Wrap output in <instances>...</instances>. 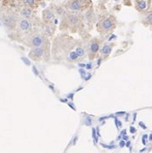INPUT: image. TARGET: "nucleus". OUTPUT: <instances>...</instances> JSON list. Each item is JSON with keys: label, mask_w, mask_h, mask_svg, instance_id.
Returning a JSON list of instances; mask_svg holds the SVG:
<instances>
[{"label": "nucleus", "mask_w": 152, "mask_h": 153, "mask_svg": "<svg viewBox=\"0 0 152 153\" xmlns=\"http://www.w3.org/2000/svg\"><path fill=\"white\" fill-rule=\"evenodd\" d=\"M85 124L88 126L91 125V120L90 118H87L86 119V121H85Z\"/></svg>", "instance_id": "obj_16"}, {"label": "nucleus", "mask_w": 152, "mask_h": 153, "mask_svg": "<svg viewBox=\"0 0 152 153\" xmlns=\"http://www.w3.org/2000/svg\"><path fill=\"white\" fill-rule=\"evenodd\" d=\"M18 28L22 33H28L31 29V22L28 21V19L22 18L19 21L18 23Z\"/></svg>", "instance_id": "obj_9"}, {"label": "nucleus", "mask_w": 152, "mask_h": 153, "mask_svg": "<svg viewBox=\"0 0 152 153\" xmlns=\"http://www.w3.org/2000/svg\"><path fill=\"white\" fill-rule=\"evenodd\" d=\"M144 23H145V25H152V12L145 16V20H144Z\"/></svg>", "instance_id": "obj_13"}, {"label": "nucleus", "mask_w": 152, "mask_h": 153, "mask_svg": "<svg viewBox=\"0 0 152 153\" xmlns=\"http://www.w3.org/2000/svg\"><path fill=\"white\" fill-rule=\"evenodd\" d=\"M139 126H140L143 129H146V128H147V127H146V126H145L143 122H139Z\"/></svg>", "instance_id": "obj_19"}, {"label": "nucleus", "mask_w": 152, "mask_h": 153, "mask_svg": "<svg viewBox=\"0 0 152 153\" xmlns=\"http://www.w3.org/2000/svg\"><path fill=\"white\" fill-rule=\"evenodd\" d=\"M130 145H131V142H130V141H128V142H126V143H125V146H126V147H129Z\"/></svg>", "instance_id": "obj_20"}, {"label": "nucleus", "mask_w": 152, "mask_h": 153, "mask_svg": "<svg viewBox=\"0 0 152 153\" xmlns=\"http://www.w3.org/2000/svg\"><path fill=\"white\" fill-rule=\"evenodd\" d=\"M123 139H124L125 141H126V140H127V139H128V137H127V136H125V135L124 137H123Z\"/></svg>", "instance_id": "obj_21"}, {"label": "nucleus", "mask_w": 152, "mask_h": 153, "mask_svg": "<svg viewBox=\"0 0 152 153\" xmlns=\"http://www.w3.org/2000/svg\"><path fill=\"white\" fill-rule=\"evenodd\" d=\"M145 150H146V148H144V149H142V150L140 151V152H144V151H145Z\"/></svg>", "instance_id": "obj_25"}, {"label": "nucleus", "mask_w": 152, "mask_h": 153, "mask_svg": "<svg viewBox=\"0 0 152 153\" xmlns=\"http://www.w3.org/2000/svg\"><path fill=\"white\" fill-rule=\"evenodd\" d=\"M63 24L70 29L72 32L76 31V29L78 28L80 24V17L79 15L76 14L75 12H68L65 15L63 18Z\"/></svg>", "instance_id": "obj_4"}, {"label": "nucleus", "mask_w": 152, "mask_h": 153, "mask_svg": "<svg viewBox=\"0 0 152 153\" xmlns=\"http://www.w3.org/2000/svg\"><path fill=\"white\" fill-rule=\"evenodd\" d=\"M149 140H150V141H152V133L150 135V137H149Z\"/></svg>", "instance_id": "obj_24"}, {"label": "nucleus", "mask_w": 152, "mask_h": 153, "mask_svg": "<svg viewBox=\"0 0 152 153\" xmlns=\"http://www.w3.org/2000/svg\"><path fill=\"white\" fill-rule=\"evenodd\" d=\"M42 17H43V20L46 23H52L53 21L55 20V14L52 10L47 9V10H43Z\"/></svg>", "instance_id": "obj_8"}, {"label": "nucleus", "mask_w": 152, "mask_h": 153, "mask_svg": "<svg viewBox=\"0 0 152 153\" xmlns=\"http://www.w3.org/2000/svg\"><path fill=\"white\" fill-rule=\"evenodd\" d=\"M101 146L104 147V148H107V149H109V150H113V149H115L116 146L115 145H112V146H108V145H105V144H101Z\"/></svg>", "instance_id": "obj_14"}, {"label": "nucleus", "mask_w": 152, "mask_h": 153, "mask_svg": "<svg viewBox=\"0 0 152 153\" xmlns=\"http://www.w3.org/2000/svg\"><path fill=\"white\" fill-rule=\"evenodd\" d=\"M121 134H122V135H125V134H126V130H123V132H122Z\"/></svg>", "instance_id": "obj_23"}, {"label": "nucleus", "mask_w": 152, "mask_h": 153, "mask_svg": "<svg viewBox=\"0 0 152 153\" xmlns=\"http://www.w3.org/2000/svg\"><path fill=\"white\" fill-rule=\"evenodd\" d=\"M86 48L80 41L66 35L57 37L53 45V56L59 61L77 62L86 55Z\"/></svg>", "instance_id": "obj_1"}, {"label": "nucleus", "mask_w": 152, "mask_h": 153, "mask_svg": "<svg viewBox=\"0 0 152 153\" xmlns=\"http://www.w3.org/2000/svg\"><path fill=\"white\" fill-rule=\"evenodd\" d=\"M136 131H137V130H136L135 127H133V126H131V127H130V132H131V133H135Z\"/></svg>", "instance_id": "obj_18"}, {"label": "nucleus", "mask_w": 152, "mask_h": 153, "mask_svg": "<svg viewBox=\"0 0 152 153\" xmlns=\"http://www.w3.org/2000/svg\"><path fill=\"white\" fill-rule=\"evenodd\" d=\"M147 7V4H146V1L145 0H137L136 1V8L137 10L141 11V10H144Z\"/></svg>", "instance_id": "obj_12"}, {"label": "nucleus", "mask_w": 152, "mask_h": 153, "mask_svg": "<svg viewBox=\"0 0 152 153\" xmlns=\"http://www.w3.org/2000/svg\"><path fill=\"white\" fill-rule=\"evenodd\" d=\"M24 44L28 47H30L31 48H42L44 47L46 44V38L41 34H33L28 35L24 41Z\"/></svg>", "instance_id": "obj_5"}, {"label": "nucleus", "mask_w": 152, "mask_h": 153, "mask_svg": "<svg viewBox=\"0 0 152 153\" xmlns=\"http://www.w3.org/2000/svg\"><path fill=\"white\" fill-rule=\"evenodd\" d=\"M116 26V19L112 15L102 17L97 23V30L101 35H106L110 34Z\"/></svg>", "instance_id": "obj_2"}, {"label": "nucleus", "mask_w": 152, "mask_h": 153, "mask_svg": "<svg viewBox=\"0 0 152 153\" xmlns=\"http://www.w3.org/2000/svg\"><path fill=\"white\" fill-rule=\"evenodd\" d=\"M91 6L90 0H69L65 4V7L71 12L83 11Z\"/></svg>", "instance_id": "obj_3"}, {"label": "nucleus", "mask_w": 152, "mask_h": 153, "mask_svg": "<svg viewBox=\"0 0 152 153\" xmlns=\"http://www.w3.org/2000/svg\"><path fill=\"white\" fill-rule=\"evenodd\" d=\"M42 0H23L24 4L30 9H36Z\"/></svg>", "instance_id": "obj_11"}, {"label": "nucleus", "mask_w": 152, "mask_h": 153, "mask_svg": "<svg viewBox=\"0 0 152 153\" xmlns=\"http://www.w3.org/2000/svg\"><path fill=\"white\" fill-rule=\"evenodd\" d=\"M142 143L144 144V145H146V142H145V139H142Z\"/></svg>", "instance_id": "obj_22"}, {"label": "nucleus", "mask_w": 152, "mask_h": 153, "mask_svg": "<svg viewBox=\"0 0 152 153\" xmlns=\"http://www.w3.org/2000/svg\"><path fill=\"white\" fill-rule=\"evenodd\" d=\"M96 130L95 129V128H92V137H93V139H96V141L97 142V138H96Z\"/></svg>", "instance_id": "obj_15"}, {"label": "nucleus", "mask_w": 152, "mask_h": 153, "mask_svg": "<svg viewBox=\"0 0 152 153\" xmlns=\"http://www.w3.org/2000/svg\"><path fill=\"white\" fill-rule=\"evenodd\" d=\"M113 45L106 44L102 48V49H101V55L102 56L104 59H106V58H108L111 52H112V49H113Z\"/></svg>", "instance_id": "obj_10"}, {"label": "nucleus", "mask_w": 152, "mask_h": 153, "mask_svg": "<svg viewBox=\"0 0 152 153\" xmlns=\"http://www.w3.org/2000/svg\"><path fill=\"white\" fill-rule=\"evenodd\" d=\"M115 1H119V0H115Z\"/></svg>", "instance_id": "obj_26"}, {"label": "nucleus", "mask_w": 152, "mask_h": 153, "mask_svg": "<svg viewBox=\"0 0 152 153\" xmlns=\"http://www.w3.org/2000/svg\"><path fill=\"white\" fill-rule=\"evenodd\" d=\"M45 54H46V50L44 47L35 48L30 50V52L28 53V57L34 61H41Z\"/></svg>", "instance_id": "obj_7"}, {"label": "nucleus", "mask_w": 152, "mask_h": 153, "mask_svg": "<svg viewBox=\"0 0 152 153\" xmlns=\"http://www.w3.org/2000/svg\"><path fill=\"white\" fill-rule=\"evenodd\" d=\"M101 48V42L96 38L91 40L87 47V52H88V56L90 59H94L95 57L97 55V53L100 51Z\"/></svg>", "instance_id": "obj_6"}, {"label": "nucleus", "mask_w": 152, "mask_h": 153, "mask_svg": "<svg viewBox=\"0 0 152 153\" xmlns=\"http://www.w3.org/2000/svg\"><path fill=\"white\" fill-rule=\"evenodd\" d=\"M119 146H120L121 148L125 146V140H121V141L119 142Z\"/></svg>", "instance_id": "obj_17"}]
</instances>
